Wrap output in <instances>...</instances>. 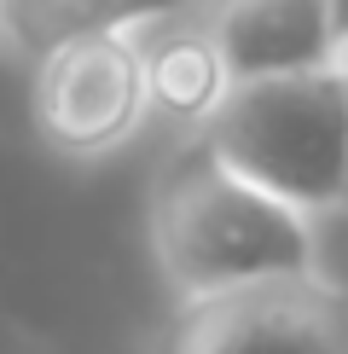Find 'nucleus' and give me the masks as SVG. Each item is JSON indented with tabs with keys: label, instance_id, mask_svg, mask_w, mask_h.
I'll use <instances>...</instances> for the list:
<instances>
[{
	"label": "nucleus",
	"instance_id": "f257e3e1",
	"mask_svg": "<svg viewBox=\"0 0 348 354\" xmlns=\"http://www.w3.org/2000/svg\"><path fill=\"white\" fill-rule=\"evenodd\" d=\"M151 256L174 297L197 308L267 279L319 273V232L313 215L244 180L197 134L151 192Z\"/></svg>",
	"mask_w": 348,
	"mask_h": 354
},
{
	"label": "nucleus",
	"instance_id": "f03ea898",
	"mask_svg": "<svg viewBox=\"0 0 348 354\" xmlns=\"http://www.w3.org/2000/svg\"><path fill=\"white\" fill-rule=\"evenodd\" d=\"M203 140L290 209H348V64L244 82Z\"/></svg>",
	"mask_w": 348,
	"mask_h": 354
},
{
	"label": "nucleus",
	"instance_id": "7ed1b4c3",
	"mask_svg": "<svg viewBox=\"0 0 348 354\" xmlns=\"http://www.w3.org/2000/svg\"><path fill=\"white\" fill-rule=\"evenodd\" d=\"M29 111H35V134L70 163H93L128 145L145 128L151 111V87H145L139 41L134 35H87L64 41L47 58H35V82H29Z\"/></svg>",
	"mask_w": 348,
	"mask_h": 354
},
{
	"label": "nucleus",
	"instance_id": "20e7f679",
	"mask_svg": "<svg viewBox=\"0 0 348 354\" xmlns=\"http://www.w3.org/2000/svg\"><path fill=\"white\" fill-rule=\"evenodd\" d=\"M174 354H348V285L319 268L197 302Z\"/></svg>",
	"mask_w": 348,
	"mask_h": 354
},
{
	"label": "nucleus",
	"instance_id": "39448f33",
	"mask_svg": "<svg viewBox=\"0 0 348 354\" xmlns=\"http://www.w3.org/2000/svg\"><path fill=\"white\" fill-rule=\"evenodd\" d=\"M197 12L215 47L226 53L238 87L337 64L331 0H197Z\"/></svg>",
	"mask_w": 348,
	"mask_h": 354
},
{
	"label": "nucleus",
	"instance_id": "423d86ee",
	"mask_svg": "<svg viewBox=\"0 0 348 354\" xmlns=\"http://www.w3.org/2000/svg\"><path fill=\"white\" fill-rule=\"evenodd\" d=\"M139 64H145V87H151V111L168 116L180 128H209L215 116L226 111V99L238 93V76H232L226 53L215 47L203 12H180V18H163L151 29H139Z\"/></svg>",
	"mask_w": 348,
	"mask_h": 354
},
{
	"label": "nucleus",
	"instance_id": "0eeeda50",
	"mask_svg": "<svg viewBox=\"0 0 348 354\" xmlns=\"http://www.w3.org/2000/svg\"><path fill=\"white\" fill-rule=\"evenodd\" d=\"M197 0H6V41L29 58H47L64 41L87 35H139V29L180 18Z\"/></svg>",
	"mask_w": 348,
	"mask_h": 354
},
{
	"label": "nucleus",
	"instance_id": "6e6552de",
	"mask_svg": "<svg viewBox=\"0 0 348 354\" xmlns=\"http://www.w3.org/2000/svg\"><path fill=\"white\" fill-rule=\"evenodd\" d=\"M331 18H337V64H348V0H331Z\"/></svg>",
	"mask_w": 348,
	"mask_h": 354
},
{
	"label": "nucleus",
	"instance_id": "1a4fd4ad",
	"mask_svg": "<svg viewBox=\"0 0 348 354\" xmlns=\"http://www.w3.org/2000/svg\"><path fill=\"white\" fill-rule=\"evenodd\" d=\"M0 35H6V0H0Z\"/></svg>",
	"mask_w": 348,
	"mask_h": 354
}]
</instances>
